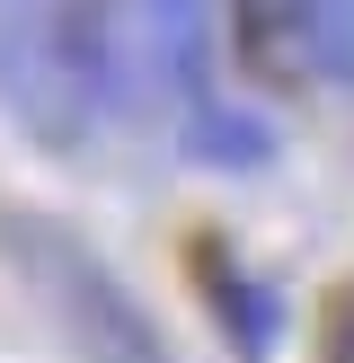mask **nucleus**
<instances>
[{
	"label": "nucleus",
	"mask_w": 354,
	"mask_h": 363,
	"mask_svg": "<svg viewBox=\"0 0 354 363\" xmlns=\"http://www.w3.org/2000/svg\"><path fill=\"white\" fill-rule=\"evenodd\" d=\"M106 98V0H9L0 9V106L35 142H80Z\"/></svg>",
	"instance_id": "obj_1"
},
{
	"label": "nucleus",
	"mask_w": 354,
	"mask_h": 363,
	"mask_svg": "<svg viewBox=\"0 0 354 363\" xmlns=\"http://www.w3.org/2000/svg\"><path fill=\"white\" fill-rule=\"evenodd\" d=\"M0 248H9L18 284H35L45 319L62 328V346L80 363H169L151 311H142L62 222H45V213H0Z\"/></svg>",
	"instance_id": "obj_2"
},
{
	"label": "nucleus",
	"mask_w": 354,
	"mask_h": 363,
	"mask_svg": "<svg viewBox=\"0 0 354 363\" xmlns=\"http://www.w3.org/2000/svg\"><path fill=\"white\" fill-rule=\"evenodd\" d=\"M230 53H239L248 80L266 89H301L310 80V45H301V0H222Z\"/></svg>",
	"instance_id": "obj_3"
},
{
	"label": "nucleus",
	"mask_w": 354,
	"mask_h": 363,
	"mask_svg": "<svg viewBox=\"0 0 354 363\" xmlns=\"http://www.w3.org/2000/svg\"><path fill=\"white\" fill-rule=\"evenodd\" d=\"M151 35H159V80L177 89V106H212V0H151Z\"/></svg>",
	"instance_id": "obj_4"
},
{
	"label": "nucleus",
	"mask_w": 354,
	"mask_h": 363,
	"mask_svg": "<svg viewBox=\"0 0 354 363\" xmlns=\"http://www.w3.org/2000/svg\"><path fill=\"white\" fill-rule=\"evenodd\" d=\"M195 284H204V301H212V311H222V328H230V346H248V354H257L266 346V319H275V311H266V293H257V284H248V275H230V257H222V248H195Z\"/></svg>",
	"instance_id": "obj_5"
},
{
	"label": "nucleus",
	"mask_w": 354,
	"mask_h": 363,
	"mask_svg": "<svg viewBox=\"0 0 354 363\" xmlns=\"http://www.w3.org/2000/svg\"><path fill=\"white\" fill-rule=\"evenodd\" d=\"M177 124H186V142H195L204 160H230V169H239V160H266V124H239L222 98L195 106V116H177Z\"/></svg>",
	"instance_id": "obj_6"
},
{
	"label": "nucleus",
	"mask_w": 354,
	"mask_h": 363,
	"mask_svg": "<svg viewBox=\"0 0 354 363\" xmlns=\"http://www.w3.org/2000/svg\"><path fill=\"white\" fill-rule=\"evenodd\" d=\"M319 363H354V284L328 293V319H319Z\"/></svg>",
	"instance_id": "obj_7"
}]
</instances>
